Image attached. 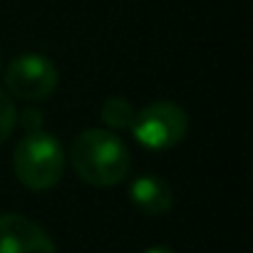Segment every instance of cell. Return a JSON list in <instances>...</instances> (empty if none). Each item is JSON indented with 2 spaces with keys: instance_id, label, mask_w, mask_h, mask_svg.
Listing matches in <instances>:
<instances>
[{
  "instance_id": "1",
  "label": "cell",
  "mask_w": 253,
  "mask_h": 253,
  "mask_svg": "<svg viewBox=\"0 0 253 253\" xmlns=\"http://www.w3.org/2000/svg\"><path fill=\"white\" fill-rule=\"evenodd\" d=\"M70 164L84 184L114 186L129 176L132 154L112 132L87 129L75 139L70 149Z\"/></svg>"
},
{
  "instance_id": "4",
  "label": "cell",
  "mask_w": 253,
  "mask_h": 253,
  "mask_svg": "<svg viewBox=\"0 0 253 253\" xmlns=\"http://www.w3.org/2000/svg\"><path fill=\"white\" fill-rule=\"evenodd\" d=\"M5 84L20 99H45L57 87V67L45 55H20L8 65Z\"/></svg>"
},
{
  "instance_id": "3",
  "label": "cell",
  "mask_w": 253,
  "mask_h": 253,
  "mask_svg": "<svg viewBox=\"0 0 253 253\" xmlns=\"http://www.w3.org/2000/svg\"><path fill=\"white\" fill-rule=\"evenodd\" d=\"M137 142L147 149H171L181 144L189 132V117L174 102H154L137 112L134 124L129 129Z\"/></svg>"
},
{
  "instance_id": "8",
  "label": "cell",
  "mask_w": 253,
  "mask_h": 253,
  "mask_svg": "<svg viewBox=\"0 0 253 253\" xmlns=\"http://www.w3.org/2000/svg\"><path fill=\"white\" fill-rule=\"evenodd\" d=\"M18 124V109L15 102L10 99V94L5 89H0V144H3Z\"/></svg>"
},
{
  "instance_id": "6",
  "label": "cell",
  "mask_w": 253,
  "mask_h": 253,
  "mask_svg": "<svg viewBox=\"0 0 253 253\" xmlns=\"http://www.w3.org/2000/svg\"><path fill=\"white\" fill-rule=\"evenodd\" d=\"M129 196H132V204L147 216H162L174 204V194L169 184L162 176H152V174L134 179L129 186Z\"/></svg>"
},
{
  "instance_id": "9",
  "label": "cell",
  "mask_w": 253,
  "mask_h": 253,
  "mask_svg": "<svg viewBox=\"0 0 253 253\" xmlns=\"http://www.w3.org/2000/svg\"><path fill=\"white\" fill-rule=\"evenodd\" d=\"M144 253H174V251L167 248V246H154V248H147Z\"/></svg>"
},
{
  "instance_id": "5",
  "label": "cell",
  "mask_w": 253,
  "mask_h": 253,
  "mask_svg": "<svg viewBox=\"0 0 253 253\" xmlns=\"http://www.w3.org/2000/svg\"><path fill=\"white\" fill-rule=\"evenodd\" d=\"M0 253H57V248L40 223L20 213H3L0 216Z\"/></svg>"
},
{
  "instance_id": "7",
  "label": "cell",
  "mask_w": 253,
  "mask_h": 253,
  "mask_svg": "<svg viewBox=\"0 0 253 253\" xmlns=\"http://www.w3.org/2000/svg\"><path fill=\"white\" fill-rule=\"evenodd\" d=\"M134 117H137V109L124 97H109L102 104V119L112 129H132Z\"/></svg>"
},
{
  "instance_id": "2",
  "label": "cell",
  "mask_w": 253,
  "mask_h": 253,
  "mask_svg": "<svg viewBox=\"0 0 253 253\" xmlns=\"http://www.w3.org/2000/svg\"><path fill=\"white\" fill-rule=\"evenodd\" d=\"M13 169L23 186L33 191H47L62 176L65 152L52 134L35 129L18 142L13 154Z\"/></svg>"
}]
</instances>
